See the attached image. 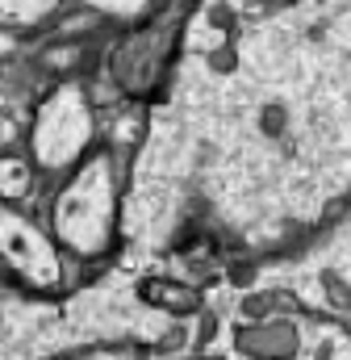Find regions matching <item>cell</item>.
<instances>
[{
	"mask_svg": "<svg viewBox=\"0 0 351 360\" xmlns=\"http://www.w3.org/2000/svg\"><path fill=\"white\" fill-rule=\"evenodd\" d=\"M234 348L247 360H293L301 352V331L293 319H267V323H243L234 331Z\"/></svg>",
	"mask_w": 351,
	"mask_h": 360,
	"instance_id": "1",
	"label": "cell"
},
{
	"mask_svg": "<svg viewBox=\"0 0 351 360\" xmlns=\"http://www.w3.org/2000/svg\"><path fill=\"white\" fill-rule=\"evenodd\" d=\"M143 302L164 306L176 319H188V314H201L205 310V302H201V293L192 285H168V281H147L143 285Z\"/></svg>",
	"mask_w": 351,
	"mask_h": 360,
	"instance_id": "2",
	"label": "cell"
},
{
	"mask_svg": "<svg viewBox=\"0 0 351 360\" xmlns=\"http://www.w3.org/2000/svg\"><path fill=\"white\" fill-rule=\"evenodd\" d=\"M239 310H243L247 323H267V319H289L297 310V302L284 289H247L243 302H239Z\"/></svg>",
	"mask_w": 351,
	"mask_h": 360,
	"instance_id": "3",
	"label": "cell"
},
{
	"mask_svg": "<svg viewBox=\"0 0 351 360\" xmlns=\"http://www.w3.org/2000/svg\"><path fill=\"white\" fill-rule=\"evenodd\" d=\"M213 335H218V314H213V310H201V323H197V348L213 344Z\"/></svg>",
	"mask_w": 351,
	"mask_h": 360,
	"instance_id": "4",
	"label": "cell"
},
{
	"mask_svg": "<svg viewBox=\"0 0 351 360\" xmlns=\"http://www.w3.org/2000/svg\"><path fill=\"white\" fill-rule=\"evenodd\" d=\"M230 281H234L239 289H247V285L256 281V264H234V269H230Z\"/></svg>",
	"mask_w": 351,
	"mask_h": 360,
	"instance_id": "5",
	"label": "cell"
},
{
	"mask_svg": "<svg viewBox=\"0 0 351 360\" xmlns=\"http://www.w3.org/2000/svg\"><path fill=\"white\" fill-rule=\"evenodd\" d=\"M213 68H218V72H230V68H234V55H230V51H218V55H213Z\"/></svg>",
	"mask_w": 351,
	"mask_h": 360,
	"instance_id": "6",
	"label": "cell"
},
{
	"mask_svg": "<svg viewBox=\"0 0 351 360\" xmlns=\"http://www.w3.org/2000/svg\"><path fill=\"white\" fill-rule=\"evenodd\" d=\"M188 360H226V356H209V352H201V356H188Z\"/></svg>",
	"mask_w": 351,
	"mask_h": 360,
	"instance_id": "7",
	"label": "cell"
}]
</instances>
